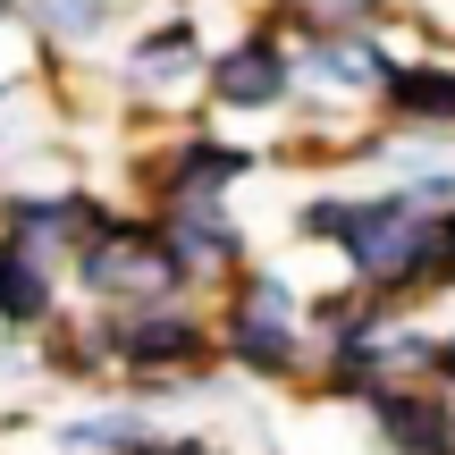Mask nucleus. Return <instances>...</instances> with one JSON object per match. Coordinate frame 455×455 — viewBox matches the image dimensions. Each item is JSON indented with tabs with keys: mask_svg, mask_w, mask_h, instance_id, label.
<instances>
[{
	"mask_svg": "<svg viewBox=\"0 0 455 455\" xmlns=\"http://www.w3.org/2000/svg\"><path fill=\"white\" fill-rule=\"evenodd\" d=\"M195 60H203L195 26H169V34H152V43H135V68H127V76L135 84H178V76H195Z\"/></svg>",
	"mask_w": 455,
	"mask_h": 455,
	"instance_id": "7",
	"label": "nucleus"
},
{
	"mask_svg": "<svg viewBox=\"0 0 455 455\" xmlns=\"http://www.w3.org/2000/svg\"><path fill=\"white\" fill-rule=\"evenodd\" d=\"M228 346H236V363H253V371H287L295 363L287 287H278V278H244V304H236V321H228Z\"/></svg>",
	"mask_w": 455,
	"mask_h": 455,
	"instance_id": "2",
	"label": "nucleus"
},
{
	"mask_svg": "<svg viewBox=\"0 0 455 455\" xmlns=\"http://www.w3.org/2000/svg\"><path fill=\"white\" fill-rule=\"evenodd\" d=\"M110 363H127V371H195L203 329L178 321V312H135V321L110 329Z\"/></svg>",
	"mask_w": 455,
	"mask_h": 455,
	"instance_id": "3",
	"label": "nucleus"
},
{
	"mask_svg": "<svg viewBox=\"0 0 455 455\" xmlns=\"http://www.w3.org/2000/svg\"><path fill=\"white\" fill-rule=\"evenodd\" d=\"M371 413H379V430H388L396 455H455V422H447L439 396H422V388H371Z\"/></svg>",
	"mask_w": 455,
	"mask_h": 455,
	"instance_id": "4",
	"label": "nucleus"
},
{
	"mask_svg": "<svg viewBox=\"0 0 455 455\" xmlns=\"http://www.w3.org/2000/svg\"><path fill=\"white\" fill-rule=\"evenodd\" d=\"M186 278V261L169 253V236H118V228H93L84 244V287L93 295H169Z\"/></svg>",
	"mask_w": 455,
	"mask_h": 455,
	"instance_id": "1",
	"label": "nucleus"
},
{
	"mask_svg": "<svg viewBox=\"0 0 455 455\" xmlns=\"http://www.w3.org/2000/svg\"><path fill=\"white\" fill-rule=\"evenodd\" d=\"M439 363H447V379H455V346H447V355H439Z\"/></svg>",
	"mask_w": 455,
	"mask_h": 455,
	"instance_id": "11",
	"label": "nucleus"
},
{
	"mask_svg": "<svg viewBox=\"0 0 455 455\" xmlns=\"http://www.w3.org/2000/svg\"><path fill=\"white\" fill-rule=\"evenodd\" d=\"M212 93L228 101V110H270V101L287 93V60H278L270 43H244V51H228V60L212 68Z\"/></svg>",
	"mask_w": 455,
	"mask_h": 455,
	"instance_id": "5",
	"label": "nucleus"
},
{
	"mask_svg": "<svg viewBox=\"0 0 455 455\" xmlns=\"http://www.w3.org/2000/svg\"><path fill=\"white\" fill-rule=\"evenodd\" d=\"M396 118H422V127H455V68H405L388 76Z\"/></svg>",
	"mask_w": 455,
	"mask_h": 455,
	"instance_id": "6",
	"label": "nucleus"
},
{
	"mask_svg": "<svg viewBox=\"0 0 455 455\" xmlns=\"http://www.w3.org/2000/svg\"><path fill=\"white\" fill-rule=\"evenodd\" d=\"M34 17H43L51 34H68V43H84V34H101V0H34Z\"/></svg>",
	"mask_w": 455,
	"mask_h": 455,
	"instance_id": "9",
	"label": "nucleus"
},
{
	"mask_svg": "<svg viewBox=\"0 0 455 455\" xmlns=\"http://www.w3.org/2000/svg\"><path fill=\"white\" fill-rule=\"evenodd\" d=\"M43 304H51V287H43V261L9 244V253H0V312H9L17 329H34V321H43Z\"/></svg>",
	"mask_w": 455,
	"mask_h": 455,
	"instance_id": "8",
	"label": "nucleus"
},
{
	"mask_svg": "<svg viewBox=\"0 0 455 455\" xmlns=\"http://www.w3.org/2000/svg\"><path fill=\"white\" fill-rule=\"evenodd\" d=\"M135 455H212V447H135Z\"/></svg>",
	"mask_w": 455,
	"mask_h": 455,
	"instance_id": "10",
	"label": "nucleus"
}]
</instances>
